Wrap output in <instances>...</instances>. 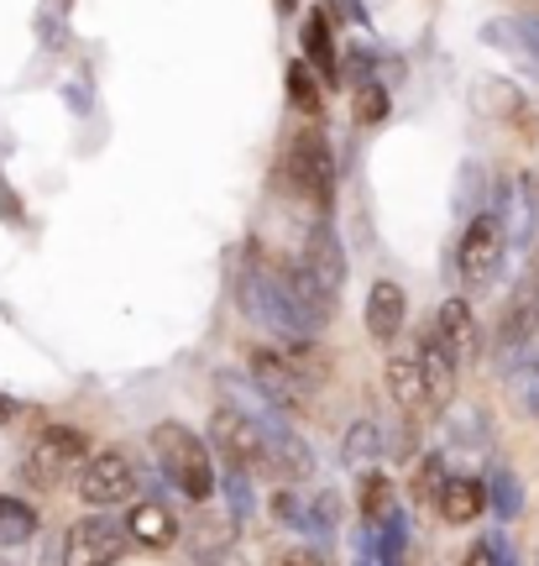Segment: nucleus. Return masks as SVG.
Listing matches in <instances>:
<instances>
[{
    "label": "nucleus",
    "mask_w": 539,
    "mask_h": 566,
    "mask_svg": "<svg viewBox=\"0 0 539 566\" xmlns=\"http://www.w3.org/2000/svg\"><path fill=\"white\" fill-rule=\"evenodd\" d=\"M278 184L288 195L309 200L315 210H330V200H336V153H330L320 126H304V132L288 137L278 158Z\"/></svg>",
    "instance_id": "obj_2"
},
{
    "label": "nucleus",
    "mask_w": 539,
    "mask_h": 566,
    "mask_svg": "<svg viewBox=\"0 0 539 566\" xmlns=\"http://www.w3.org/2000/svg\"><path fill=\"white\" fill-rule=\"evenodd\" d=\"M503 258H508V221H503V210H482V216H472V226H466V237H461L456 247V273L461 283H472V289H482V283L498 279Z\"/></svg>",
    "instance_id": "obj_6"
},
{
    "label": "nucleus",
    "mask_w": 539,
    "mask_h": 566,
    "mask_svg": "<svg viewBox=\"0 0 539 566\" xmlns=\"http://www.w3.org/2000/svg\"><path fill=\"white\" fill-rule=\"evenodd\" d=\"M435 331H440V342L451 346V357H456V363H472V357H477L482 336H477V315H472V304H466V300H445V304H440Z\"/></svg>",
    "instance_id": "obj_13"
},
{
    "label": "nucleus",
    "mask_w": 539,
    "mask_h": 566,
    "mask_svg": "<svg viewBox=\"0 0 539 566\" xmlns=\"http://www.w3.org/2000/svg\"><path fill=\"white\" fill-rule=\"evenodd\" d=\"M89 462V430L80 424H47L21 457V478L32 488H63L80 467Z\"/></svg>",
    "instance_id": "obj_3"
},
{
    "label": "nucleus",
    "mask_w": 539,
    "mask_h": 566,
    "mask_svg": "<svg viewBox=\"0 0 539 566\" xmlns=\"http://www.w3.org/2000/svg\"><path fill=\"white\" fill-rule=\"evenodd\" d=\"M299 53H304V63H309V69H315L325 84H336L340 53H336V32H330V17H325V6L299 27Z\"/></svg>",
    "instance_id": "obj_14"
},
{
    "label": "nucleus",
    "mask_w": 539,
    "mask_h": 566,
    "mask_svg": "<svg viewBox=\"0 0 539 566\" xmlns=\"http://www.w3.org/2000/svg\"><path fill=\"white\" fill-rule=\"evenodd\" d=\"M403 321H409V294L393 279H378L367 289V336L378 346H393L403 336Z\"/></svg>",
    "instance_id": "obj_10"
},
{
    "label": "nucleus",
    "mask_w": 539,
    "mask_h": 566,
    "mask_svg": "<svg viewBox=\"0 0 539 566\" xmlns=\"http://www.w3.org/2000/svg\"><path fill=\"white\" fill-rule=\"evenodd\" d=\"M126 530H131V541H141V546H173L179 541V520L168 514V504H137V514L126 520Z\"/></svg>",
    "instance_id": "obj_19"
},
{
    "label": "nucleus",
    "mask_w": 539,
    "mask_h": 566,
    "mask_svg": "<svg viewBox=\"0 0 539 566\" xmlns=\"http://www.w3.org/2000/svg\"><path fill=\"white\" fill-rule=\"evenodd\" d=\"M152 457H158V472L179 488L183 499H194V504L215 499L220 472H215V462H210V441H200L183 420L152 424Z\"/></svg>",
    "instance_id": "obj_1"
},
{
    "label": "nucleus",
    "mask_w": 539,
    "mask_h": 566,
    "mask_svg": "<svg viewBox=\"0 0 539 566\" xmlns=\"http://www.w3.org/2000/svg\"><path fill=\"white\" fill-rule=\"evenodd\" d=\"M246 367H252V384L262 388V399L273 409H288V415H309L315 409V373L288 363L278 346H257Z\"/></svg>",
    "instance_id": "obj_5"
},
{
    "label": "nucleus",
    "mask_w": 539,
    "mask_h": 566,
    "mask_svg": "<svg viewBox=\"0 0 539 566\" xmlns=\"http://www.w3.org/2000/svg\"><path fill=\"white\" fill-rule=\"evenodd\" d=\"M0 420H11V405H6V399H0Z\"/></svg>",
    "instance_id": "obj_29"
},
{
    "label": "nucleus",
    "mask_w": 539,
    "mask_h": 566,
    "mask_svg": "<svg viewBox=\"0 0 539 566\" xmlns=\"http://www.w3.org/2000/svg\"><path fill=\"white\" fill-rule=\"evenodd\" d=\"M493 483H498V509H503V520H514V509H519V488H514V478H508V472H493Z\"/></svg>",
    "instance_id": "obj_25"
},
{
    "label": "nucleus",
    "mask_w": 539,
    "mask_h": 566,
    "mask_svg": "<svg viewBox=\"0 0 539 566\" xmlns=\"http://www.w3.org/2000/svg\"><path fill=\"white\" fill-rule=\"evenodd\" d=\"M340 457H346V467H372L382 457V436L372 420H357L351 430H346V446H340Z\"/></svg>",
    "instance_id": "obj_22"
},
{
    "label": "nucleus",
    "mask_w": 539,
    "mask_h": 566,
    "mask_svg": "<svg viewBox=\"0 0 539 566\" xmlns=\"http://www.w3.org/2000/svg\"><path fill=\"white\" fill-rule=\"evenodd\" d=\"M210 446L231 462V472H267V451H262V420H252L246 409L220 405L210 415Z\"/></svg>",
    "instance_id": "obj_7"
},
{
    "label": "nucleus",
    "mask_w": 539,
    "mask_h": 566,
    "mask_svg": "<svg viewBox=\"0 0 539 566\" xmlns=\"http://www.w3.org/2000/svg\"><path fill=\"white\" fill-rule=\"evenodd\" d=\"M141 493V467L131 451L120 446H105V451H89V462L80 467V499L89 509H116L131 504Z\"/></svg>",
    "instance_id": "obj_4"
},
{
    "label": "nucleus",
    "mask_w": 539,
    "mask_h": 566,
    "mask_svg": "<svg viewBox=\"0 0 539 566\" xmlns=\"http://www.w3.org/2000/svg\"><path fill=\"white\" fill-rule=\"evenodd\" d=\"M273 6H278L283 17H294V11H299V0H273Z\"/></svg>",
    "instance_id": "obj_28"
},
{
    "label": "nucleus",
    "mask_w": 539,
    "mask_h": 566,
    "mask_svg": "<svg viewBox=\"0 0 539 566\" xmlns=\"http://www.w3.org/2000/svg\"><path fill=\"white\" fill-rule=\"evenodd\" d=\"M38 509L27 504V499H11V493H0V546H27L32 535H38Z\"/></svg>",
    "instance_id": "obj_20"
},
{
    "label": "nucleus",
    "mask_w": 539,
    "mask_h": 566,
    "mask_svg": "<svg viewBox=\"0 0 539 566\" xmlns=\"http://www.w3.org/2000/svg\"><path fill=\"white\" fill-rule=\"evenodd\" d=\"M126 546H131V530L105 520V514H89L63 535V566H116Z\"/></svg>",
    "instance_id": "obj_8"
},
{
    "label": "nucleus",
    "mask_w": 539,
    "mask_h": 566,
    "mask_svg": "<svg viewBox=\"0 0 539 566\" xmlns=\"http://www.w3.org/2000/svg\"><path fill=\"white\" fill-rule=\"evenodd\" d=\"M299 268L309 273V279L320 283L325 294L336 300L340 294V283H346V252H340V237H336V226L320 221V226H309V237H304V258Z\"/></svg>",
    "instance_id": "obj_9"
},
{
    "label": "nucleus",
    "mask_w": 539,
    "mask_h": 566,
    "mask_svg": "<svg viewBox=\"0 0 539 566\" xmlns=\"http://www.w3.org/2000/svg\"><path fill=\"white\" fill-rule=\"evenodd\" d=\"M357 509L372 530L388 525V520L399 514V488H393V478L378 472V467H367V472H361V488H357Z\"/></svg>",
    "instance_id": "obj_16"
},
{
    "label": "nucleus",
    "mask_w": 539,
    "mask_h": 566,
    "mask_svg": "<svg viewBox=\"0 0 539 566\" xmlns=\"http://www.w3.org/2000/svg\"><path fill=\"white\" fill-rule=\"evenodd\" d=\"M267 566H325L320 556H315V551H304V546H294V551H278V556H273V562Z\"/></svg>",
    "instance_id": "obj_26"
},
{
    "label": "nucleus",
    "mask_w": 539,
    "mask_h": 566,
    "mask_svg": "<svg viewBox=\"0 0 539 566\" xmlns=\"http://www.w3.org/2000/svg\"><path fill=\"white\" fill-rule=\"evenodd\" d=\"M262 451H267V472H278V478H309L315 472V457H309V446L294 436V430H273V424H262Z\"/></svg>",
    "instance_id": "obj_15"
},
{
    "label": "nucleus",
    "mask_w": 539,
    "mask_h": 566,
    "mask_svg": "<svg viewBox=\"0 0 539 566\" xmlns=\"http://www.w3.org/2000/svg\"><path fill=\"white\" fill-rule=\"evenodd\" d=\"M283 80H288V105H294L299 116H309V122H320L325 116V80L320 74H315L304 59H294L283 69Z\"/></svg>",
    "instance_id": "obj_18"
},
{
    "label": "nucleus",
    "mask_w": 539,
    "mask_h": 566,
    "mask_svg": "<svg viewBox=\"0 0 539 566\" xmlns=\"http://www.w3.org/2000/svg\"><path fill=\"white\" fill-rule=\"evenodd\" d=\"M388 116V90L378 80H361L357 95H351V122L357 126H378Z\"/></svg>",
    "instance_id": "obj_23"
},
{
    "label": "nucleus",
    "mask_w": 539,
    "mask_h": 566,
    "mask_svg": "<svg viewBox=\"0 0 539 566\" xmlns=\"http://www.w3.org/2000/svg\"><path fill=\"white\" fill-rule=\"evenodd\" d=\"M456 566H503V546H493V541H477V546L466 551Z\"/></svg>",
    "instance_id": "obj_24"
},
{
    "label": "nucleus",
    "mask_w": 539,
    "mask_h": 566,
    "mask_svg": "<svg viewBox=\"0 0 539 566\" xmlns=\"http://www.w3.org/2000/svg\"><path fill=\"white\" fill-rule=\"evenodd\" d=\"M388 394L399 399L409 415H435V394H430V378H424L420 352H393L388 357Z\"/></svg>",
    "instance_id": "obj_11"
},
{
    "label": "nucleus",
    "mask_w": 539,
    "mask_h": 566,
    "mask_svg": "<svg viewBox=\"0 0 539 566\" xmlns=\"http://www.w3.org/2000/svg\"><path fill=\"white\" fill-rule=\"evenodd\" d=\"M435 514L445 525H472V520H482V514H487V483H482V478H445V488H440V499H435Z\"/></svg>",
    "instance_id": "obj_12"
},
{
    "label": "nucleus",
    "mask_w": 539,
    "mask_h": 566,
    "mask_svg": "<svg viewBox=\"0 0 539 566\" xmlns=\"http://www.w3.org/2000/svg\"><path fill=\"white\" fill-rule=\"evenodd\" d=\"M414 352H420V363H424V378H430V394H435V405L445 409V399H451V388H456V357H451V346L440 342V331L435 325H430V331H424V342L414 346Z\"/></svg>",
    "instance_id": "obj_17"
},
{
    "label": "nucleus",
    "mask_w": 539,
    "mask_h": 566,
    "mask_svg": "<svg viewBox=\"0 0 539 566\" xmlns=\"http://www.w3.org/2000/svg\"><path fill=\"white\" fill-rule=\"evenodd\" d=\"M273 514H278V520H288V525H304L299 504H294V499H288V493H273Z\"/></svg>",
    "instance_id": "obj_27"
},
{
    "label": "nucleus",
    "mask_w": 539,
    "mask_h": 566,
    "mask_svg": "<svg viewBox=\"0 0 539 566\" xmlns=\"http://www.w3.org/2000/svg\"><path fill=\"white\" fill-rule=\"evenodd\" d=\"M445 478H451V472H445V457H440V451H424L420 462H414V478H409V499L420 509H435Z\"/></svg>",
    "instance_id": "obj_21"
}]
</instances>
